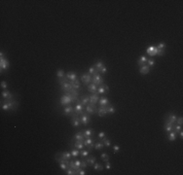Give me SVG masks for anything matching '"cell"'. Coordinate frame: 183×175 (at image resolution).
Masks as SVG:
<instances>
[{
    "mask_svg": "<svg viewBox=\"0 0 183 175\" xmlns=\"http://www.w3.org/2000/svg\"><path fill=\"white\" fill-rule=\"evenodd\" d=\"M105 168H106V169H110V168H111V163H110L109 161H106V162H105Z\"/></svg>",
    "mask_w": 183,
    "mask_h": 175,
    "instance_id": "cell-58",
    "label": "cell"
},
{
    "mask_svg": "<svg viewBox=\"0 0 183 175\" xmlns=\"http://www.w3.org/2000/svg\"><path fill=\"white\" fill-rule=\"evenodd\" d=\"M168 139L170 142L175 141V139H176V133H175L174 131H169V132H168Z\"/></svg>",
    "mask_w": 183,
    "mask_h": 175,
    "instance_id": "cell-31",
    "label": "cell"
},
{
    "mask_svg": "<svg viewBox=\"0 0 183 175\" xmlns=\"http://www.w3.org/2000/svg\"><path fill=\"white\" fill-rule=\"evenodd\" d=\"M1 96H2V98L4 99H14V95H12L9 91L7 90H4L2 93H1Z\"/></svg>",
    "mask_w": 183,
    "mask_h": 175,
    "instance_id": "cell-18",
    "label": "cell"
},
{
    "mask_svg": "<svg viewBox=\"0 0 183 175\" xmlns=\"http://www.w3.org/2000/svg\"><path fill=\"white\" fill-rule=\"evenodd\" d=\"M87 166H88L87 161H86L85 159H84V160H82V161H81V167H82V168H86Z\"/></svg>",
    "mask_w": 183,
    "mask_h": 175,
    "instance_id": "cell-54",
    "label": "cell"
},
{
    "mask_svg": "<svg viewBox=\"0 0 183 175\" xmlns=\"http://www.w3.org/2000/svg\"><path fill=\"white\" fill-rule=\"evenodd\" d=\"M115 112H116V108L114 106H112L111 104L107 105V114L112 115V114H115Z\"/></svg>",
    "mask_w": 183,
    "mask_h": 175,
    "instance_id": "cell-37",
    "label": "cell"
},
{
    "mask_svg": "<svg viewBox=\"0 0 183 175\" xmlns=\"http://www.w3.org/2000/svg\"><path fill=\"white\" fill-rule=\"evenodd\" d=\"M90 152H91L90 150H80V156L82 158H86L90 155Z\"/></svg>",
    "mask_w": 183,
    "mask_h": 175,
    "instance_id": "cell-40",
    "label": "cell"
},
{
    "mask_svg": "<svg viewBox=\"0 0 183 175\" xmlns=\"http://www.w3.org/2000/svg\"><path fill=\"white\" fill-rule=\"evenodd\" d=\"M97 136H98V138H99V139H101V138L105 137V132H104V131H100V132L98 133V135H97Z\"/></svg>",
    "mask_w": 183,
    "mask_h": 175,
    "instance_id": "cell-56",
    "label": "cell"
},
{
    "mask_svg": "<svg viewBox=\"0 0 183 175\" xmlns=\"http://www.w3.org/2000/svg\"><path fill=\"white\" fill-rule=\"evenodd\" d=\"M92 83H93L94 85H96L97 87L101 86L102 84H104V80H103V76L101 74H96V75H92Z\"/></svg>",
    "mask_w": 183,
    "mask_h": 175,
    "instance_id": "cell-3",
    "label": "cell"
},
{
    "mask_svg": "<svg viewBox=\"0 0 183 175\" xmlns=\"http://www.w3.org/2000/svg\"><path fill=\"white\" fill-rule=\"evenodd\" d=\"M70 103H72L71 97H70V93H64L63 96H61V100H60V105L61 106H67Z\"/></svg>",
    "mask_w": 183,
    "mask_h": 175,
    "instance_id": "cell-2",
    "label": "cell"
},
{
    "mask_svg": "<svg viewBox=\"0 0 183 175\" xmlns=\"http://www.w3.org/2000/svg\"><path fill=\"white\" fill-rule=\"evenodd\" d=\"M155 63H156V61H155L153 58H148V59H147V65H148L149 67H152V66H154V65H155Z\"/></svg>",
    "mask_w": 183,
    "mask_h": 175,
    "instance_id": "cell-46",
    "label": "cell"
},
{
    "mask_svg": "<svg viewBox=\"0 0 183 175\" xmlns=\"http://www.w3.org/2000/svg\"><path fill=\"white\" fill-rule=\"evenodd\" d=\"M56 155L60 156L61 159H70L72 158L70 152H59V153H57Z\"/></svg>",
    "mask_w": 183,
    "mask_h": 175,
    "instance_id": "cell-16",
    "label": "cell"
},
{
    "mask_svg": "<svg viewBox=\"0 0 183 175\" xmlns=\"http://www.w3.org/2000/svg\"><path fill=\"white\" fill-rule=\"evenodd\" d=\"M1 88H2L3 90H7V88H8V84H7L5 81L1 82Z\"/></svg>",
    "mask_w": 183,
    "mask_h": 175,
    "instance_id": "cell-52",
    "label": "cell"
},
{
    "mask_svg": "<svg viewBox=\"0 0 183 175\" xmlns=\"http://www.w3.org/2000/svg\"><path fill=\"white\" fill-rule=\"evenodd\" d=\"M81 103L83 106H87L90 103V96H84L81 97Z\"/></svg>",
    "mask_w": 183,
    "mask_h": 175,
    "instance_id": "cell-28",
    "label": "cell"
},
{
    "mask_svg": "<svg viewBox=\"0 0 183 175\" xmlns=\"http://www.w3.org/2000/svg\"><path fill=\"white\" fill-rule=\"evenodd\" d=\"M9 66H10V63H9V61H8L7 58H0V69H1V72L3 70H7L9 68Z\"/></svg>",
    "mask_w": 183,
    "mask_h": 175,
    "instance_id": "cell-8",
    "label": "cell"
},
{
    "mask_svg": "<svg viewBox=\"0 0 183 175\" xmlns=\"http://www.w3.org/2000/svg\"><path fill=\"white\" fill-rule=\"evenodd\" d=\"M149 72H150V67L147 64H144L139 67V73L141 75H147Z\"/></svg>",
    "mask_w": 183,
    "mask_h": 175,
    "instance_id": "cell-13",
    "label": "cell"
},
{
    "mask_svg": "<svg viewBox=\"0 0 183 175\" xmlns=\"http://www.w3.org/2000/svg\"><path fill=\"white\" fill-rule=\"evenodd\" d=\"M102 66H104V63H103L102 60H97V61L95 62V64H94V67H95L98 71H99V69H100Z\"/></svg>",
    "mask_w": 183,
    "mask_h": 175,
    "instance_id": "cell-42",
    "label": "cell"
},
{
    "mask_svg": "<svg viewBox=\"0 0 183 175\" xmlns=\"http://www.w3.org/2000/svg\"><path fill=\"white\" fill-rule=\"evenodd\" d=\"M158 49H160V50H166V47H167V45H166V43H164V42H162V43H160V44H158V46H156Z\"/></svg>",
    "mask_w": 183,
    "mask_h": 175,
    "instance_id": "cell-47",
    "label": "cell"
},
{
    "mask_svg": "<svg viewBox=\"0 0 183 175\" xmlns=\"http://www.w3.org/2000/svg\"><path fill=\"white\" fill-rule=\"evenodd\" d=\"M85 111L90 115H94V114H97V108H93L90 104H88L87 106H85Z\"/></svg>",
    "mask_w": 183,
    "mask_h": 175,
    "instance_id": "cell-17",
    "label": "cell"
},
{
    "mask_svg": "<svg viewBox=\"0 0 183 175\" xmlns=\"http://www.w3.org/2000/svg\"><path fill=\"white\" fill-rule=\"evenodd\" d=\"M69 93H70V94H72L73 96H78L79 95H80L79 91H78V90H76V89H72V90H71Z\"/></svg>",
    "mask_w": 183,
    "mask_h": 175,
    "instance_id": "cell-50",
    "label": "cell"
},
{
    "mask_svg": "<svg viewBox=\"0 0 183 175\" xmlns=\"http://www.w3.org/2000/svg\"><path fill=\"white\" fill-rule=\"evenodd\" d=\"M87 90L91 93V94H96L97 93V86L94 85L93 83H91L87 86Z\"/></svg>",
    "mask_w": 183,
    "mask_h": 175,
    "instance_id": "cell-19",
    "label": "cell"
},
{
    "mask_svg": "<svg viewBox=\"0 0 183 175\" xmlns=\"http://www.w3.org/2000/svg\"><path fill=\"white\" fill-rule=\"evenodd\" d=\"M94 142H95V140L93 139V138H92V137H88V138H85L84 139V146L88 149V150H90L91 151L92 149L93 148V146H94Z\"/></svg>",
    "mask_w": 183,
    "mask_h": 175,
    "instance_id": "cell-5",
    "label": "cell"
},
{
    "mask_svg": "<svg viewBox=\"0 0 183 175\" xmlns=\"http://www.w3.org/2000/svg\"><path fill=\"white\" fill-rule=\"evenodd\" d=\"M113 151H114V153H118L120 151V147L118 145H114L113 146Z\"/></svg>",
    "mask_w": 183,
    "mask_h": 175,
    "instance_id": "cell-55",
    "label": "cell"
},
{
    "mask_svg": "<svg viewBox=\"0 0 183 175\" xmlns=\"http://www.w3.org/2000/svg\"><path fill=\"white\" fill-rule=\"evenodd\" d=\"M65 174L66 175H76V170L71 168V167H68L66 170H65Z\"/></svg>",
    "mask_w": 183,
    "mask_h": 175,
    "instance_id": "cell-41",
    "label": "cell"
},
{
    "mask_svg": "<svg viewBox=\"0 0 183 175\" xmlns=\"http://www.w3.org/2000/svg\"><path fill=\"white\" fill-rule=\"evenodd\" d=\"M69 167H71V168H73V169H76V165H75V162H74V160H70L69 161Z\"/></svg>",
    "mask_w": 183,
    "mask_h": 175,
    "instance_id": "cell-53",
    "label": "cell"
},
{
    "mask_svg": "<svg viewBox=\"0 0 183 175\" xmlns=\"http://www.w3.org/2000/svg\"><path fill=\"white\" fill-rule=\"evenodd\" d=\"M74 162H75V165H76L77 168L81 166V160H79V159H76V160H74ZM77 168H76V169H77Z\"/></svg>",
    "mask_w": 183,
    "mask_h": 175,
    "instance_id": "cell-57",
    "label": "cell"
},
{
    "mask_svg": "<svg viewBox=\"0 0 183 175\" xmlns=\"http://www.w3.org/2000/svg\"><path fill=\"white\" fill-rule=\"evenodd\" d=\"M70 123L71 125L74 127H78L80 125H81V120H80V117L79 116H75V117H72L70 119Z\"/></svg>",
    "mask_w": 183,
    "mask_h": 175,
    "instance_id": "cell-12",
    "label": "cell"
},
{
    "mask_svg": "<svg viewBox=\"0 0 183 175\" xmlns=\"http://www.w3.org/2000/svg\"><path fill=\"white\" fill-rule=\"evenodd\" d=\"M176 120H177V116L175 114H173V113H168V115L166 116V118H165V121H168L169 123H171L172 125L176 124Z\"/></svg>",
    "mask_w": 183,
    "mask_h": 175,
    "instance_id": "cell-9",
    "label": "cell"
},
{
    "mask_svg": "<svg viewBox=\"0 0 183 175\" xmlns=\"http://www.w3.org/2000/svg\"><path fill=\"white\" fill-rule=\"evenodd\" d=\"M85 137L83 135V132L82 131H79V132H76L73 137H72V141H84Z\"/></svg>",
    "mask_w": 183,
    "mask_h": 175,
    "instance_id": "cell-14",
    "label": "cell"
},
{
    "mask_svg": "<svg viewBox=\"0 0 183 175\" xmlns=\"http://www.w3.org/2000/svg\"><path fill=\"white\" fill-rule=\"evenodd\" d=\"M76 102H77V104L74 106V112L76 113L77 116H81V115H83V114L85 113V112H84L85 111V106L82 105L80 99H77Z\"/></svg>",
    "mask_w": 183,
    "mask_h": 175,
    "instance_id": "cell-4",
    "label": "cell"
},
{
    "mask_svg": "<svg viewBox=\"0 0 183 175\" xmlns=\"http://www.w3.org/2000/svg\"><path fill=\"white\" fill-rule=\"evenodd\" d=\"M176 124H177V125H179V126H182L183 125V118L182 117L177 118V120H176Z\"/></svg>",
    "mask_w": 183,
    "mask_h": 175,
    "instance_id": "cell-51",
    "label": "cell"
},
{
    "mask_svg": "<svg viewBox=\"0 0 183 175\" xmlns=\"http://www.w3.org/2000/svg\"><path fill=\"white\" fill-rule=\"evenodd\" d=\"M157 51H158V48L156 46H149L146 48V54L150 57H155L157 56Z\"/></svg>",
    "mask_w": 183,
    "mask_h": 175,
    "instance_id": "cell-10",
    "label": "cell"
},
{
    "mask_svg": "<svg viewBox=\"0 0 183 175\" xmlns=\"http://www.w3.org/2000/svg\"><path fill=\"white\" fill-rule=\"evenodd\" d=\"M147 59H148V58H147L146 56H140L139 59L137 60V65L140 67V66H142V65L146 64V62H147Z\"/></svg>",
    "mask_w": 183,
    "mask_h": 175,
    "instance_id": "cell-24",
    "label": "cell"
},
{
    "mask_svg": "<svg viewBox=\"0 0 183 175\" xmlns=\"http://www.w3.org/2000/svg\"><path fill=\"white\" fill-rule=\"evenodd\" d=\"M83 132V135L85 138H88V137H92V134L94 133V130L92 129V128H89V129H85V130H82Z\"/></svg>",
    "mask_w": 183,
    "mask_h": 175,
    "instance_id": "cell-22",
    "label": "cell"
},
{
    "mask_svg": "<svg viewBox=\"0 0 183 175\" xmlns=\"http://www.w3.org/2000/svg\"><path fill=\"white\" fill-rule=\"evenodd\" d=\"M0 57H1V58H4V54H3V52H1V53H0Z\"/></svg>",
    "mask_w": 183,
    "mask_h": 175,
    "instance_id": "cell-61",
    "label": "cell"
},
{
    "mask_svg": "<svg viewBox=\"0 0 183 175\" xmlns=\"http://www.w3.org/2000/svg\"><path fill=\"white\" fill-rule=\"evenodd\" d=\"M72 86L69 84V82H66V83H63L61 85V90L63 92V93H68L72 90Z\"/></svg>",
    "mask_w": 183,
    "mask_h": 175,
    "instance_id": "cell-11",
    "label": "cell"
},
{
    "mask_svg": "<svg viewBox=\"0 0 183 175\" xmlns=\"http://www.w3.org/2000/svg\"><path fill=\"white\" fill-rule=\"evenodd\" d=\"M97 115L99 117H105L107 115V106H99L97 108Z\"/></svg>",
    "mask_w": 183,
    "mask_h": 175,
    "instance_id": "cell-15",
    "label": "cell"
},
{
    "mask_svg": "<svg viewBox=\"0 0 183 175\" xmlns=\"http://www.w3.org/2000/svg\"><path fill=\"white\" fill-rule=\"evenodd\" d=\"M180 130H182V126H179V125H177V124H174V125H173L172 131H174L176 134H178V132H179Z\"/></svg>",
    "mask_w": 183,
    "mask_h": 175,
    "instance_id": "cell-39",
    "label": "cell"
},
{
    "mask_svg": "<svg viewBox=\"0 0 183 175\" xmlns=\"http://www.w3.org/2000/svg\"><path fill=\"white\" fill-rule=\"evenodd\" d=\"M92 167H93V169L96 170V171H102V169H103L102 164L99 163V162H96V161L94 162V164L92 165Z\"/></svg>",
    "mask_w": 183,
    "mask_h": 175,
    "instance_id": "cell-35",
    "label": "cell"
},
{
    "mask_svg": "<svg viewBox=\"0 0 183 175\" xmlns=\"http://www.w3.org/2000/svg\"><path fill=\"white\" fill-rule=\"evenodd\" d=\"M98 101H99V105H100V106H107V105L110 104L109 99L106 98V97H101Z\"/></svg>",
    "mask_w": 183,
    "mask_h": 175,
    "instance_id": "cell-30",
    "label": "cell"
},
{
    "mask_svg": "<svg viewBox=\"0 0 183 175\" xmlns=\"http://www.w3.org/2000/svg\"><path fill=\"white\" fill-rule=\"evenodd\" d=\"M164 128H165V130L167 131V132H169V131H172V128H173V125L171 124V123H169V122H168V121H165V127H164Z\"/></svg>",
    "mask_w": 183,
    "mask_h": 175,
    "instance_id": "cell-29",
    "label": "cell"
},
{
    "mask_svg": "<svg viewBox=\"0 0 183 175\" xmlns=\"http://www.w3.org/2000/svg\"><path fill=\"white\" fill-rule=\"evenodd\" d=\"M69 84L72 86L73 89H76V90H79L80 89V86H81V83L79 80H73V81H69Z\"/></svg>",
    "mask_w": 183,
    "mask_h": 175,
    "instance_id": "cell-26",
    "label": "cell"
},
{
    "mask_svg": "<svg viewBox=\"0 0 183 175\" xmlns=\"http://www.w3.org/2000/svg\"><path fill=\"white\" fill-rule=\"evenodd\" d=\"M100 142H102V143L104 144V146H106V147H110V146H111V140L108 139V138H106V137L101 138V139H100Z\"/></svg>",
    "mask_w": 183,
    "mask_h": 175,
    "instance_id": "cell-38",
    "label": "cell"
},
{
    "mask_svg": "<svg viewBox=\"0 0 183 175\" xmlns=\"http://www.w3.org/2000/svg\"><path fill=\"white\" fill-rule=\"evenodd\" d=\"M164 55H165V50L158 49V51H157V57H163Z\"/></svg>",
    "mask_w": 183,
    "mask_h": 175,
    "instance_id": "cell-49",
    "label": "cell"
},
{
    "mask_svg": "<svg viewBox=\"0 0 183 175\" xmlns=\"http://www.w3.org/2000/svg\"><path fill=\"white\" fill-rule=\"evenodd\" d=\"M78 174H80V175H85V174H87V173H86V171H85V170L81 169V170L79 171V173H78Z\"/></svg>",
    "mask_w": 183,
    "mask_h": 175,
    "instance_id": "cell-59",
    "label": "cell"
},
{
    "mask_svg": "<svg viewBox=\"0 0 183 175\" xmlns=\"http://www.w3.org/2000/svg\"><path fill=\"white\" fill-rule=\"evenodd\" d=\"M103 147H104V144L102 143V142H95L94 143V146H93V148L96 150V151H101L102 149H103Z\"/></svg>",
    "mask_w": 183,
    "mask_h": 175,
    "instance_id": "cell-36",
    "label": "cell"
},
{
    "mask_svg": "<svg viewBox=\"0 0 183 175\" xmlns=\"http://www.w3.org/2000/svg\"><path fill=\"white\" fill-rule=\"evenodd\" d=\"M71 156H72V158H78L79 156H80V150H78V149H76V148H74V147H72V149H71Z\"/></svg>",
    "mask_w": 183,
    "mask_h": 175,
    "instance_id": "cell-32",
    "label": "cell"
},
{
    "mask_svg": "<svg viewBox=\"0 0 183 175\" xmlns=\"http://www.w3.org/2000/svg\"><path fill=\"white\" fill-rule=\"evenodd\" d=\"M100 159H102L104 162H106V161H109V156L107 155L106 153H102L100 155Z\"/></svg>",
    "mask_w": 183,
    "mask_h": 175,
    "instance_id": "cell-44",
    "label": "cell"
},
{
    "mask_svg": "<svg viewBox=\"0 0 183 175\" xmlns=\"http://www.w3.org/2000/svg\"><path fill=\"white\" fill-rule=\"evenodd\" d=\"M88 73H89V74H91L92 76V75L99 74V71H98L94 66H91V67L89 68V70H88Z\"/></svg>",
    "mask_w": 183,
    "mask_h": 175,
    "instance_id": "cell-34",
    "label": "cell"
},
{
    "mask_svg": "<svg viewBox=\"0 0 183 175\" xmlns=\"http://www.w3.org/2000/svg\"><path fill=\"white\" fill-rule=\"evenodd\" d=\"M64 76H65L64 71H63L62 69H58V71H57V77H58L59 79H61V78L64 77Z\"/></svg>",
    "mask_w": 183,
    "mask_h": 175,
    "instance_id": "cell-43",
    "label": "cell"
},
{
    "mask_svg": "<svg viewBox=\"0 0 183 175\" xmlns=\"http://www.w3.org/2000/svg\"><path fill=\"white\" fill-rule=\"evenodd\" d=\"M73 110H74V107L71 104H69V105H67V106H65L63 108V115L64 116H69V114L73 111Z\"/></svg>",
    "mask_w": 183,
    "mask_h": 175,
    "instance_id": "cell-21",
    "label": "cell"
},
{
    "mask_svg": "<svg viewBox=\"0 0 183 175\" xmlns=\"http://www.w3.org/2000/svg\"><path fill=\"white\" fill-rule=\"evenodd\" d=\"M105 73H107V67L104 65V66H102V67L99 69V74L103 75V74H105Z\"/></svg>",
    "mask_w": 183,
    "mask_h": 175,
    "instance_id": "cell-48",
    "label": "cell"
},
{
    "mask_svg": "<svg viewBox=\"0 0 183 175\" xmlns=\"http://www.w3.org/2000/svg\"><path fill=\"white\" fill-rule=\"evenodd\" d=\"M106 93V90H105V85L104 84H102L101 86H99L98 88H97V95H104Z\"/></svg>",
    "mask_w": 183,
    "mask_h": 175,
    "instance_id": "cell-33",
    "label": "cell"
},
{
    "mask_svg": "<svg viewBox=\"0 0 183 175\" xmlns=\"http://www.w3.org/2000/svg\"><path fill=\"white\" fill-rule=\"evenodd\" d=\"M19 102L15 99H5L4 101L1 102V109L4 111H9V110H14L18 108Z\"/></svg>",
    "mask_w": 183,
    "mask_h": 175,
    "instance_id": "cell-1",
    "label": "cell"
},
{
    "mask_svg": "<svg viewBox=\"0 0 183 175\" xmlns=\"http://www.w3.org/2000/svg\"><path fill=\"white\" fill-rule=\"evenodd\" d=\"M89 96H90V103L96 104L99 100V97H98L97 94H91V95H89Z\"/></svg>",
    "mask_w": 183,
    "mask_h": 175,
    "instance_id": "cell-20",
    "label": "cell"
},
{
    "mask_svg": "<svg viewBox=\"0 0 183 175\" xmlns=\"http://www.w3.org/2000/svg\"><path fill=\"white\" fill-rule=\"evenodd\" d=\"M80 79H81L82 83H83L85 86H88L89 84H91L92 83V75L91 74H89V73H87V74H82Z\"/></svg>",
    "mask_w": 183,
    "mask_h": 175,
    "instance_id": "cell-7",
    "label": "cell"
},
{
    "mask_svg": "<svg viewBox=\"0 0 183 175\" xmlns=\"http://www.w3.org/2000/svg\"><path fill=\"white\" fill-rule=\"evenodd\" d=\"M85 160L87 161L88 165H93L94 162L96 161V158L94 156H88V157L85 158Z\"/></svg>",
    "mask_w": 183,
    "mask_h": 175,
    "instance_id": "cell-23",
    "label": "cell"
},
{
    "mask_svg": "<svg viewBox=\"0 0 183 175\" xmlns=\"http://www.w3.org/2000/svg\"><path fill=\"white\" fill-rule=\"evenodd\" d=\"M59 165H60V168L62 169V170H64V171L69 167V166H68L66 163H64V162H59Z\"/></svg>",
    "mask_w": 183,
    "mask_h": 175,
    "instance_id": "cell-45",
    "label": "cell"
},
{
    "mask_svg": "<svg viewBox=\"0 0 183 175\" xmlns=\"http://www.w3.org/2000/svg\"><path fill=\"white\" fill-rule=\"evenodd\" d=\"M178 134H179V136H180V138L182 139V138H183V131H182V130H180V131L178 132Z\"/></svg>",
    "mask_w": 183,
    "mask_h": 175,
    "instance_id": "cell-60",
    "label": "cell"
},
{
    "mask_svg": "<svg viewBox=\"0 0 183 175\" xmlns=\"http://www.w3.org/2000/svg\"><path fill=\"white\" fill-rule=\"evenodd\" d=\"M72 142H74V141H72ZM84 141H75L74 142V145L72 146V147H74V148H76V149H78V150H83L84 149V143H83Z\"/></svg>",
    "mask_w": 183,
    "mask_h": 175,
    "instance_id": "cell-27",
    "label": "cell"
},
{
    "mask_svg": "<svg viewBox=\"0 0 183 175\" xmlns=\"http://www.w3.org/2000/svg\"><path fill=\"white\" fill-rule=\"evenodd\" d=\"M65 77L68 79V81H73L77 79V74L73 71H69L67 74H65Z\"/></svg>",
    "mask_w": 183,
    "mask_h": 175,
    "instance_id": "cell-25",
    "label": "cell"
},
{
    "mask_svg": "<svg viewBox=\"0 0 183 175\" xmlns=\"http://www.w3.org/2000/svg\"><path fill=\"white\" fill-rule=\"evenodd\" d=\"M80 120H81V124L84 126H88L91 123V117L90 114H88L87 112H85L83 115L80 116Z\"/></svg>",
    "mask_w": 183,
    "mask_h": 175,
    "instance_id": "cell-6",
    "label": "cell"
}]
</instances>
